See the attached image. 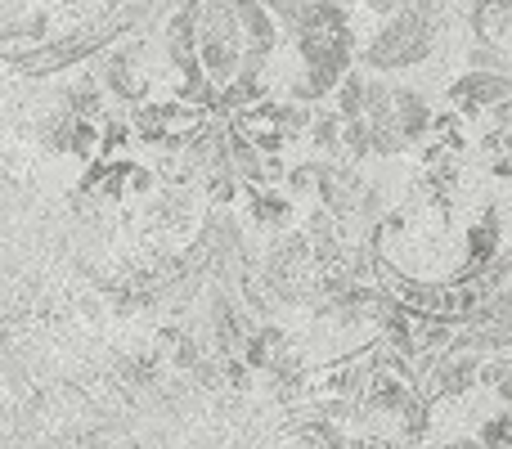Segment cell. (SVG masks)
<instances>
[{"label":"cell","mask_w":512,"mask_h":449,"mask_svg":"<svg viewBox=\"0 0 512 449\" xmlns=\"http://www.w3.org/2000/svg\"><path fill=\"white\" fill-rule=\"evenodd\" d=\"M490 122H495V131H504V135H512V99H504V104H495L490 108Z\"/></svg>","instance_id":"obj_14"},{"label":"cell","mask_w":512,"mask_h":449,"mask_svg":"<svg viewBox=\"0 0 512 449\" xmlns=\"http://www.w3.org/2000/svg\"><path fill=\"white\" fill-rule=\"evenodd\" d=\"M512 99V72H463V77H454L450 86V108L468 122V117H481L490 113L495 104H504Z\"/></svg>","instance_id":"obj_2"},{"label":"cell","mask_w":512,"mask_h":449,"mask_svg":"<svg viewBox=\"0 0 512 449\" xmlns=\"http://www.w3.org/2000/svg\"><path fill=\"white\" fill-rule=\"evenodd\" d=\"M481 364H486L481 355L450 346V351L432 364V391L436 396H468V391L481 382Z\"/></svg>","instance_id":"obj_5"},{"label":"cell","mask_w":512,"mask_h":449,"mask_svg":"<svg viewBox=\"0 0 512 449\" xmlns=\"http://www.w3.org/2000/svg\"><path fill=\"white\" fill-rule=\"evenodd\" d=\"M342 162H351V167L373 162V126L364 122V117L342 126Z\"/></svg>","instance_id":"obj_10"},{"label":"cell","mask_w":512,"mask_h":449,"mask_svg":"<svg viewBox=\"0 0 512 449\" xmlns=\"http://www.w3.org/2000/svg\"><path fill=\"white\" fill-rule=\"evenodd\" d=\"M409 153H414V144L405 140L400 126H378V131H373V158L396 162V158H409Z\"/></svg>","instance_id":"obj_12"},{"label":"cell","mask_w":512,"mask_h":449,"mask_svg":"<svg viewBox=\"0 0 512 449\" xmlns=\"http://www.w3.org/2000/svg\"><path fill=\"white\" fill-rule=\"evenodd\" d=\"M468 68L472 72H512V59H508V50L499 41H472L468 45Z\"/></svg>","instance_id":"obj_11"},{"label":"cell","mask_w":512,"mask_h":449,"mask_svg":"<svg viewBox=\"0 0 512 449\" xmlns=\"http://www.w3.org/2000/svg\"><path fill=\"white\" fill-rule=\"evenodd\" d=\"M248 212H252V221L261 229H283L292 221V198L283 194V189H274V185H256L252 198H248Z\"/></svg>","instance_id":"obj_6"},{"label":"cell","mask_w":512,"mask_h":449,"mask_svg":"<svg viewBox=\"0 0 512 449\" xmlns=\"http://www.w3.org/2000/svg\"><path fill=\"white\" fill-rule=\"evenodd\" d=\"M472 27L481 41H504L512 32V0H477L472 5Z\"/></svg>","instance_id":"obj_9"},{"label":"cell","mask_w":512,"mask_h":449,"mask_svg":"<svg viewBox=\"0 0 512 449\" xmlns=\"http://www.w3.org/2000/svg\"><path fill=\"white\" fill-rule=\"evenodd\" d=\"M477 441L486 449H512V409H499V414H490L486 423H481Z\"/></svg>","instance_id":"obj_13"},{"label":"cell","mask_w":512,"mask_h":449,"mask_svg":"<svg viewBox=\"0 0 512 449\" xmlns=\"http://www.w3.org/2000/svg\"><path fill=\"white\" fill-rule=\"evenodd\" d=\"M369 405L378 409V414H405V409L414 405V387H409L405 378H396V373H373Z\"/></svg>","instance_id":"obj_7"},{"label":"cell","mask_w":512,"mask_h":449,"mask_svg":"<svg viewBox=\"0 0 512 449\" xmlns=\"http://www.w3.org/2000/svg\"><path fill=\"white\" fill-rule=\"evenodd\" d=\"M499 252H504V221H499L495 207H486V212H481V221H472L468 234H463V256H468V270H463L459 283H472Z\"/></svg>","instance_id":"obj_3"},{"label":"cell","mask_w":512,"mask_h":449,"mask_svg":"<svg viewBox=\"0 0 512 449\" xmlns=\"http://www.w3.org/2000/svg\"><path fill=\"white\" fill-rule=\"evenodd\" d=\"M391 108H396V126L405 131V140L414 144V149L432 144L436 108H432V99H427L423 90H418V86H405V81H400V86L391 90Z\"/></svg>","instance_id":"obj_4"},{"label":"cell","mask_w":512,"mask_h":449,"mask_svg":"<svg viewBox=\"0 0 512 449\" xmlns=\"http://www.w3.org/2000/svg\"><path fill=\"white\" fill-rule=\"evenodd\" d=\"M364 5H369L378 18H391V14H400V9H405L409 0H364Z\"/></svg>","instance_id":"obj_15"},{"label":"cell","mask_w":512,"mask_h":449,"mask_svg":"<svg viewBox=\"0 0 512 449\" xmlns=\"http://www.w3.org/2000/svg\"><path fill=\"white\" fill-rule=\"evenodd\" d=\"M436 27L427 23V18H418L414 9H400V14H391L387 23L373 32V41L360 50L364 59V72H400V68H414V63H423L427 54H432L436 45Z\"/></svg>","instance_id":"obj_1"},{"label":"cell","mask_w":512,"mask_h":449,"mask_svg":"<svg viewBox=\"0 0 512 449\" xmlns=\"http://www.w3.org/2000/svg\"><path fill=\"white\" fill-rule=\"evenodd\" d=\"M364 86H369V72L364 68H351L342 81H337V90H333V113L342 117V122H360L364 117Z\"/></svg>","instance_id":"obj_8"},{"label":"cell","mask_w":512,"mask_h":449,"mask_svg":"<svg viewBox=\"0 0 512 449\" xmlns=\"http://www.w3.org/2000/svg\"><path fill=\"white\" fill-rule=\"evenodd\" d=\"M490 176H499V180H512V162H508V158H495V162H490Z\"/></svg>","instance_id":"obj_16"}]
</instances>
